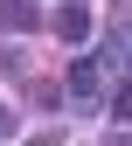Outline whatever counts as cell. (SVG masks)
<instances>
[{"mask_svg": "<svg viewBox=\"0 0 132 146\" xmlns=\"http://www.w3.org/2000/svg\"><path fill=\"white\" fill-rule=\"evenodd\" d=\"M7 132H14V111H7V104H0V139H7Z\"/></svg>", "mask_w": 132, "mask_h": 146, "instance_id": "277c9868", "label": "cell"}, {"mask_svg": "<svg viewBox=\"0 0 132 146\" xmlns=\"http://www.w3.org/2000/svg\"><path fill=\"white\" fill-rule=\"evenodd\" d=\"M70 90H77V98H98V63H70Z\"/></svg>", "mask_w": 132, "mask_h": 146, "instance_id": "7a4b0ae2", "label": "cell"}, {"mask_svg": "<svg viewBox=\"0 0 132 146\" xmlns=\"http://www.w3.org/2000/svg\"><path fill=\"white\" fill-rule=\"evenodd\" d=\"M0 28H35V7L28 0H0Z\"/></svg>", "mask_w": 132, "mask_h": 146, "instance_id": "3957f363", "label": "cell"}, {"mask_svg": "<svg viewBox=\"0 0 132 146\" xmlns=\"http://www.w3.org/2000/svg\"><path fill=\"white\" fill-rule=\"evenodd\" d=\"M104 146H132V132H111V139H104Z\"/></svg>", "mask_w": 132, "mask_h": 146, "instance_id": "5b68a950", "label": "cell"}, {"mask_svg": "<svg viewBox=\"0 0 132 146\" xmlns=\"http://www.w3.org/2000/svg\"><path fill=\"white\" fill-rule=\"evenodd\" d=\"M56 42H90V7H84V0L56 7Z\"/></svg>", "mask_w": 132, "mask_h": 146, "instance_id": "6da1fadb", "label": "cell"}]
</instances>
